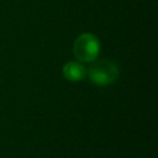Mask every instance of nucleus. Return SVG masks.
I'll list each match as a JSON object with an SVG mask.
<instances>
[{"instance_id":"obj_1","label":"nucleus","mask_w":158,"mask_h":158,"mask_svg":"<svg viewBox=\"0 0 158 158\" xmlns=\"http://www.w3.org/2000/svg\"><path fill=\"white\" fill-rule=\"evenodd\" d=\"M118 73L120 70L115 62L110 59H100L90 65L89 70L86 72V75H89L90 80L95 85L104 86L112 84L117 79Z\"/></svg>"},{"instance_id":"obj_2","label":"nucleus","mask_w":158,"mask_h":158,"mask_svg":"<svg viewBox=\"0 0 158 158\" xmlns=\"http://www.w3.org/2000/svg\"><path fill=\"white\" fill-rule=\"evenodd\" d=\"M73 52L77 59L80 62H94L100 52V42L91 33H81L74 42Z\"/></svg>"},{"instance_id":"obj_3","label":"nucleus","mask_w":158,"mask_h":158,"mask_svg":"<svg viewBox=\"0 0 158 158\" xmlns=\"http://www.w3.org/2000/svg\"><path fill=\"white\" fill-rule=\"evenodd\" d=\"M63 74L70 81H79L86 77V69L78 62H67L63 67Z\"/></svg>"}]
</instances>
